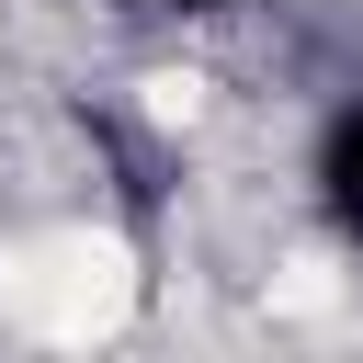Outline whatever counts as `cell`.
Wrapping results in <instances>:
<instances>
[{"instance_id": "6da1fadb", "label": "cell", "mask_w": 363, "mask_h": 363, "mask_svg": "<svg viewBox=\"0 0 363 363\" xmlns=\"http://www.w3.org/2000/svg\"><path fill=\"white\" fill-rule=\"evenodd\" d=\"M318 204H329L340 238H363V91L318 125Z\"/></svg>"}, {"instance_id": "7a4b0ae2", "label": "cell", "mask_w": 363, "mask_h": 363, "mask_svg": "<svg viewBox=\"0 0 363 363\" xmlns=\"http://www.w3.org/2000/svg\"><path fill=\"white\" fill-rule=\"evenodd\" d=\"M170 11H204V0H170Z\"/></svg>"}]
</instances>
